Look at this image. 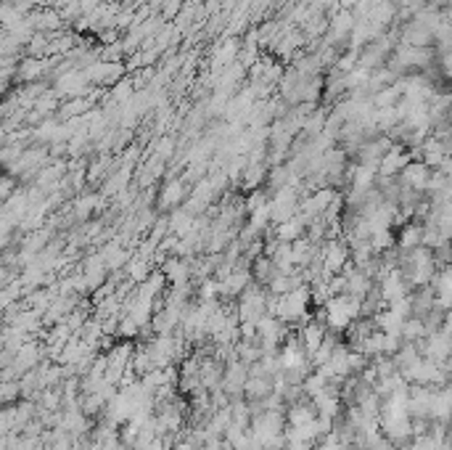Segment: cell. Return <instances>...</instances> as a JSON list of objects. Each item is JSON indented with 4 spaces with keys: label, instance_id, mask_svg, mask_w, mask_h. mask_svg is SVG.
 Returning a JSON list of instances; mask_svg holds the SVG:
<instances>
[{
    "label": "cell",
    "instance_id": "6da1fadb",
    "mask_svg": "<svg viewBox=\"0 0 452 450\" xmlns=\"http://www.w3.org/2000/svg\"><path fill=\"white\" fill-rule=\"evenodd\" d=\"M360 318V300L349 294H336L323 302V326L331 331H344Z\"/></svg>",
    "mask_w": 452,
    "mask_h": 450
},
{
    "label": "cell",
    "instance_id": "7a4b0ae2",
    "mask_svg": "<svg viewBox=\"0 0 452 450\" xmlns=\"http://www.w3.org/2000/svg\"><path fill=\"white\" fill-rule=\"evenodd\" d=\"M238 308H236V315H238L243 323H257L265 313H268V294L259 291L257 286H246V289L238 294Z\"/></svg>",
    "mask_w": 452,
    "mask_h": 450
},
{
    "label": "cell",
    "instance_id": "3957f363",
    "mask_svg": "<svg viewBox=\"0 0 452 450\" xmlns=\"http://www.w3.org/2000/svg\"><path fill=\"white\" fill-rule=\"evenodd\" d=\"M270 206V220L273 223H283L288 217H294L299 212V197H296V186H280L275 188V197L268 199Z\"/></svg>",
    "mask_w": 452,
    "mask_h": 450
},
{
    "label": "cell",
    "instance_id": "277c9868",
    "mask_svg": "<svg viewBox=\"0 0 452 450\" xmlns=\"http://www.w3.org/2000/svg\"><path fill=\"white\" fill-rule=\"evenodd\" d=\"M320 260H323V273L325 276H336L347 268V260H349V249L347 244L336 241V239H328L323 246H320Z\"/></svg>",
    "mask_w": 452,
    "mask_h": 450
},
{
    "label": "cell",
    "instance_id": "5b68a950",
    "mask_svg": "<svg viewBox=\"0 0 452 450\" xmlns=\"http://www.w3.org/2000/svg\"><path fill=\"white\" fill-rule=\"evenodd\" d=\"M407 289H410V283L405 281V276H402V271L399 268H391L389 271L387 278H381V300L387 302V305H391V302L402 300V297H407Z\"/></svg>",
    "mask_w": 452,
    "mask_h": 450
},
{
    "label": "cell",
    "instance_id": "8992f818",
    "mask_svg": "<svg viewBox=\"0 0 452 450\" xmlns=\"http://www.w3.org/2000/svg\"><path fill=\"white\" fill-rule=\"evenodd\" d=\"M246 379H249V366L241 363L238 357H233V363L225 368V374H222L220 389H225V392H231V394H241L243 392Z\"/></svg>",
    "mask_w": 452,
    "mask_h": 450
},
{
    "label": "cell",
    "instance_id": "52a82bcc",
    "mask_svg": "<svg viewBox=\"0 0 452 450\" xmlns=\"http://www.w3.org/2000/svg\"><path fill=\"white\" fill-rule=\"evenodd\" d=\"M402 175V183L410 191H426L429 188V178H431V167L424 164V162H407L405 167L399 169Z\"/></svg>",
    "mask_w": 452,
    "mask_h": 450
},
{
    "label": "cell",
    "instance_id": "ba28073f",
    "mask_svg": "<svg viewBox=\"0 0 452 450\" xmlns=\"http://www.w3.org/2000/svg\"><path fill=\"white\" fill-rule=\"evenodd\" d=\"M162 276H164V281H169L172 286H185L188 278H191V268H188V260L183 257H169L164 260V268H162Z\"/></svg>",
    "mask_w": 452,
    "mask_h": 450
},
{
    "label": "cell",
    "instance_id": "9c48e42d",
    "mask_svg": "<svg viewBox=\"0 0 452 450\" xmlns=\"http://www.w3.org/2000/svg\"><path fill=\"white\" fill-rule=\"evenodd\" d=\"M325 331L328 328L323 326V320H307L305 323V328H302V334H299V342H302V347H305V352H307V357L312 355L315 350L320 347V342H323V337H325Z\"/></svg>",
    "mask_w": 452,
    "mask_h": 450
},
{
    "label": "cell",
    "instance_id": "30bf717a",
    "mask_svg": "<svg viewBox=\"0 0 452 450\" xmlns=\"http://www.w3.org/2000/svg\"><path fill=\"white\" fill-rule=\"evenodd\" d=\"M407 162H410V157H407L402 149H389L387 154L379 159V164H376V172L384 175V178H394L399 169L405 167Z\"/></svg>",
    "mask_w": 452,
    "mask_h": 450
},
{
    "label": "cell",
    "instance_id": "8fae6325",
    "mask_svg": "<svg viewBox=\"0 0 452 450\" xmlns=\"http://www.w3.org/2000/svg\"><path fill=\"white\" fill-rule=\"evenodd\" d=\"M305 231H307L305 215H299V212H296L294 217H288V220H283V223H278L275 239H278V241H286V244H291V241H296V239H302V234H305Z\"/></svg>",
    "mask_w": 452,
    "mask_h": 450
},
{
    "label": "cell",
    "instance_id": "7c38bea8",
    "mask_svg": "<svg viewBox=\"0 0 452 450\" xmlns=\"http://www.w3.org/2000/svg\"><path fill=\"white\" fill-rule=\"evenodd\" d=\"M251 283V276H249V271H233V273H228L225 278L220 281V294H241V291L246 289Z\"/></svg>",
    "mask_w": 452,
    "mask_h": 450
},
{
    "label": "cell",
    "instance_id": "4fadbf2b",
    "mask_svg": "<svg viewBox=\"0 0 452 450\" xmlns=\"http://www.w3.org/2000/svg\"><path fill=\"white\" fill-rule=\"evenodd\" d=\"M103 278H106V268H103L101 257L95 254V257H90L88 265H85V273H83L85 289H98L103 283Z\"/></svg>",
    "mask_w": 452,
    "mask_h": 450
},
{
    "label": "cell",
    "instance_id": "5bb4252c",
    "mask_svg": "<svg viewBox=\"0 0 452 450\" xmlns=\"http://www.w3.org/2000/svg\"><path fill=\"white\" fill-rule=\"evenodd\" d=\"M98 257H101L106 271H117V268H122L130 260V252H125L120 244H109L103 246V252H98Z\"/></svg>",
    "mask_w": 452,
    "mask_h": 450
},
{
    "label": "cell",
    "instance_id": "9a60e30c",
    "mask_svg": "<svg viewBox=\"0 0 452 450\" xmlns=\"http://www.w3.org/2000/svg\"><path fill=\"white\" fill-rule=\"evenodd\" d=\"M315 419H317V413H315L312 403H296L288 411V427H302V424H310Z\"/></svg>",
    "mask_w": 452,
    "mask_h": 450
},
{
    "label": "cell",
    "instance_id": "2e32d148",
    "mask_svg": "<svg viewBox=\"0 0 452 450\" xmlns=\"http://www.w3.org/2000/svg\"><path fill=\"white\" fill-rule=\"evenodd\" d=\"M127 276H130V281H135V283H140V281H146L148 276H151V260H146V257H132V260H127Z\"/></svg>",
    "mask_w": 452,
    "mask_h": 450
},
{
    "label": "cell",
    "instance_id": "e0dca14e",
    "mask_svg": "<svg viewBox=\"0 0 452 450\" xmlns=\"http://www.w3.org/2000/svg\"><path fill=\"white\" fill-rule=\"evenodd\" d=\"M185 197V186L183 180H172V183H167V188L162 191V206H175L180 204Z\"/></svg>",
    "mask_w": 452,
    "mask_h": 450
},
{
    "label": "cell",
    "instance_id": "ac0fdd59",
    "mask_svg": "<svg viewBox=\"0 0 452 450\" xmlns=\"http://www.w3.org/2000/svg\"><path fill=\"white\" fill-rule=\"evenodd\" d=\"M416 246H421V225H405V231L399 236V249L413 252Z\"/></svg>",
    "mask_w": 452,
    "mask_h": 450
},
{
    "label": "cell",
    "instance_id": "d6986e66",
    "mask_svg": "<svg viewBox=\"0 0 452 450\" xmlns=\"http://www.w3.org/2000/svg\"><path fill=\"white\" fill-rule=\"evenodd\" d=\"M270 223V206H268V202L265 204H259V206H254L251 209V217H249V228L257 234V231H262L265 225Z\"/></svg>",
    "mask_w": 452,
    "mask_h": 450
},
{
    "label": "cell",
    "instance_id": "ffe728a7",
    "mask_svg": "<svg viewBox=\"0 0 452 450\" xmlns=\"http://www.w3.org/2000/svg\"><path fill=\"white\" fill-rule=\"evenodd\" d=\"M368 241L373 252H387L394 246V236H391V231H376V234H370Z\"/></svg>",
    "mask_w": 452,
    "mask_h": 450
},
{
    "label": "cell",
    "instance_id": "44dd1931",
    "mask_svg": "<svg viewBox=\"0 0 452 450\" xmlns=\"http://www.w3.org/2000/svg\"><path fill=\"white\" fill-rule=\"evenodd\" d=\"M37 347L32 345V347H21L16 352V371H29V368L37 363Z\"/></svg>",
    "mask_w": 452,
    "mask_h": 450
},
{
    "label": "cell",
    "instance_id": "7402d4cb",
    "mask_svg": "<svg viewBox=\"0 0 452 450\" xmlns=\"http://www.w3.org/2000/svg\"><path fill=\"white\" fill-rule=\"evenodd\" d=\"M48 69V61H37V58L29 56L24 64H21V69H19V75L24 77V80H35L40 72H46Z\"/></svg>",
    "mask_w": 452,
    "mask_h": 450
},
{
    "label": "cell",
    "instance_id": "603a6c76",
    "mask_svg": "<svg viewBox=\"0 0 452 450\" xmlns=\"http://www.w3.org/2000/svg\"><path fill=\"white\" fill-rule=\"evenodd\" d=\"M254 273H257L259 281L270 283V278H273L278 271H275V265L270 263V257H257V260H254Z\"/></svg>",
    "mask_w": 452,
    "mask_h": 450
},
{
    "label": "cell",
    "instance_id": "cb8c5ba5",
    "mask_svg": "<svg viewBox=\"0 0 452 450\" xmlns=\"http://www.w3.org/2000/svg\"><path fill=\"white\" fill-rule=\"evenodd\" d=\"M98 202H101L98 197H83L80 202H77V204H74V215H77V217H88L93 209L98 206Z\"/></svg>",
    "mask_w": 452,
    "mask_h": 450
},
{
    "label": "cell",
    "instance_id": "d4e9b609",
    "mask_svg": "<svg viewBox=\"0 0 452 450\" xmlns=\"http://www.w3.org/2000/svg\"><path fill=\"white\" fill-rule=\"evenodd\" d=\"M352 29V16L349 14H342L339 19L333 21V38H344V32Z\"/></svg>",
    "mask_w": 452,
    "mask_h": 450
},
{
    "label": "cell",
    "instance_id": "484cf974",
    "mask_svg": "<svg viewBox=\"0 0 452 450\" xmlns=\"http://www.w3.org/2000/svg\"><path fill=\"white\" fill-rule=\"evenodd\" d=\"M11 194H14V180H11V178H0V202H6Z\"/></svg>",
    "mask_w": 452,
    "mask_h": 450
},
{
    "label": "cell",
    "instance_id": "4316f807",
    "mask_svg": "<svg viewBox=\"0 0 452 450\" xmlns=\"http://www.w3.org/2000/svg\"><path fill=\"white\" fill-rule=\"evenodd\" d=\"M362 450H394V445H391L387 437H379V440H373L370 445H365Z\"/></svg>",
    "mask_w": 452,
    "mask_h": 450
},
{
    "label": "cell",
    "instance_id": "83f0119b",
    "mask_svg": "<svg viewBox=\"0 0 452 450\" xmlns=\"http://www.w3.org/2000/svg\"><path fill=\"white\" fill-rule=\"evenodd\" d=\"M43 405H46V408H56V405H58V392L43 394Z\"/></svg>",
    "mask_w": 452,
    "mask_h": 450
},
{
    "label": "cell",
    "instance_id": "f1b7e54d",
    "mask_svg": "<svg viewBox=\"0 0 452 450\" xmlns=\"http://www.w3.org/2000/svg\"><path fill=\"white\" fill-rule=\"evenodd\" d=\"M3 244H6V239H0V252H3Z\"/></svg>",
    "mask_w": 452,
    "mask_h": 450
}]
</instances>
